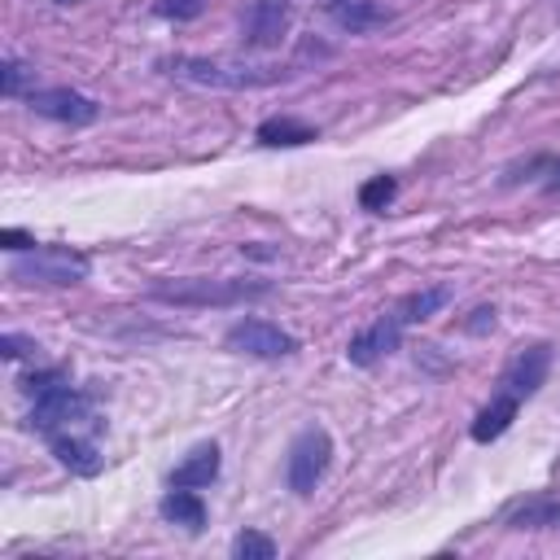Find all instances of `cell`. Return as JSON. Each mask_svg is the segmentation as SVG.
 <instances>
[{
	"label": "cell",
	"mask_w": 560,
	"mask_h": 560,
	"mask_svg": "<svg viewBox=\"0 0 560 560\" xmlns=\"http://www.w3.org/2000/svg\"><path fill=\"white\" fill-rule=\"evenodd\" d=\"M271 284L267 280H232V276H192V280H171V284H153L149 298L158 302H175V306H245L267 298Z\"/></svg>",
	"instance_id": "cell-1"
},
{
	"label": "cell",
	"mask_w": 560,
	"mask_h": 560,
	"mask_svg": "<svg viewBox=\"0 0 560 560\" xmlns=\"http://www.w3.org/2000/svg\"><path fill=\"white\" fill-rule=\"evenodd\" d=\"M175 79L184 83H197V88H228V92H241V88H267L280 79V70H267V66H232V61H206V57H171L162 61Z\"/></svg>",
	"instance_id": "cell-2"
},
{
	"label": "cell",
	"mask_w": 560,
	"mask_h": 560,
	"mask_svg": "<svg viewBox=\"0 0 560 560\" xmlns=\"http://www.w3.org/2000/svg\"><path fill=\"white\" fill-rule=\"evenodd\" d=\"M92 262L88 254L70 249V245H35L31 254H22L13 262V280L22 284H79L88 280Z\"/></svg>",
	"instance_id": "cell-3"
},
{
	"label": "cell",
	"mask_w": 560,
	"mask_h": 560,
	"mask_svg": "<svg viewBox=\"0 0 560 560\" xmlns=\"http://www.w3.org/2000/svg\"><path fill=\"white\" fill-rule=\"evenodd\" d=\"M328 464H332V438H328L319 424H315V429H302V433L293 438V446H289V459H284V481H289V490H293V494H311V490L324 481Z\"/></svg>",
	"instance_id": "cell-4"
},
{
	"label": "cell",
	"mask_w": 560,
	"mask_h": 560,
	"mask_svg": "<svg viewBox=\"0 0 560 560\" xmlns=\"http://www.w3.org/2000/svg\"><path fill=\"white\" fill-rule=\"evenodd\" d=\"M223 346L236 350V354H249V359H284V354L298 350V337L284 332V328L271 324V319H236V324L228 328Z\"/></svg>",
	"instance_id": "cell-5"
},
{
	"label": "cell",
	"mask_w": 560,
	"mask_h": 560,
	"mask_svg": "<svg viewBox=\"0 0 560 560\" xmlns=\"http://www.w3.org/2000/svg\"><path fill=\"white\" fill-rule=\"evenodd\" d=\"M88 416V398L70 385V381H57V385H48V389H39L35 394V407H31V429H39V433H61V429H70L74 420H83Z\"/></svg>",
	"instance_id": "cell-6"
},
{
	"label": "cell",
	"mask_w": 560,
	"mask_h": 560,
	"mask_svg": "<svg viewBox=\"0 0 560 560\" xmlns=\"http://www.w3.org/2000/svg\"><path fill=\"white\" fill-rule=\"evenodd\" d=\"M26 105L52 122H70V127H88L101 118V105L74 88H31L26 92Z\"/></svg>",
	"instance_id": "cell-7"
},
{
	"label": "cell",
	"mask_w": 560,
	"mask_h": 560,
	"mask_svg": "<svg viewBox=\"0 0 560 560\" xmlns=\"http://www.w3.org/2000/svg\"><path fill=\"white\" fill-rule=\"evenodd\" d=\"M398 341H402V319H398V315H381L376 324H368L363 332L350 337L346 359H350L354 368H372V363H381L385 354H394Z\"/></svg>",
	"instance_id": "cell-8"
},
{
	"label": "cell",
	"mask_w": 560,
	"mask_h": 560,
	"mask_svg": "<svg viewBox=\"0 0 560 560\" xmlns=\"http://www.w3.org/2000/svg\"><path fill=\"white\" fill-rule=\"evenodd\" d=\"M293 22V4L289 0H254L249 18H245V44L249 48H276L284 39Z\"/></svg>",
	"instance_id": "cell-9"
},
{
	"label": "cell",
	"mask_w": 560,
	"mask_h": 560,
	"mask_svg": "<svg viewBox=\"0 0 560 560\" xmlns=\"http://www.w3.org/2000/svg\"><path fill=\"white\" fill-rule=\"evenodd\" d=\"M547 368H551V346H529V350H521L512 363H508V372H503V389L508 394H516V398H529V394H538L542 389V381H547Z\"/></svg>",
	"instance_id": "cell-10"
},
{
	"label": "cell",
	"mask_w": 560,
	"mask_h": 560,
	"mask_svg": "<svg viewBox=\"0 0 560 560\" xmlns=\"http://www.w3.org/2000/svg\"><path fill=\"white\" fill-rule=\"evenodd\" d=\"M214 477H219V442H197V446L171 468V486H188V490L210 486Z\"/></svg>",
	"instance_id": "cell-11"
},
{
	"label": "cell",
	"mask_w": 560,
	"mask_h": 560,
	"mask_svg": "<svg viewBox=\"0 0 560 560\" xmlns=\"http://www.w3.org/2000/svg\"><path fill=\"white\" fill-rule=\"evenodd\" d=\"M516 411H521V398L508 394V389H499V394L477 411V420H472V442H494V438H503L508 424L516 420Z\"/></svg>",
	"instance_id": "cell-12"
},
{
	"label": "cell",
	"mask_w": 560,
	"mask_h": 560,
	"mask_svg": "<svg viewBox=\"0 0 560 560\" xmlns=\"http://www.w3.org/2000/svg\"><path fill=\"white\" fill-rule=\"evenodd\" d=\"M48 442H52V455H57V459H61L70 472H79V477H92V472H101V455H96V442H92V438L52 433Z\"/></svg>",
	"instance_id": "cell-13"
},
{
	"label": "cell",
	"mask_w": 560,
	"mask_h": 560,
	"mask_svg": "<svg viewBox=\"0 0 560 560\" xmlns=\"http://www.w3.org/2000/svg\"><path fill=\"white\" fill-rule=\"evenodd\" d=\"M328 13H332L337 26H346V31H354V35L389 22V9H381L376 0H328Z\"/></svg>",
	"instance_id": "cell-14"
},
{
	"label": "cell",
	"mask_w": 560,
	"mask_h": 560,
	"mask_svg": "<svg viewBox=\"0 0 560 560\" xmlns=\"http://www.w3.org/2000/svg\"><path fill=\"white\" fill-rule=\"evenodd\" d=\"M311 140H319V131L311 127V122H302V118H267L262 127H258V144H267V149H298V144H311Z\"/></svg>",
	"instance_id": "cell-15"
},
{
	"label": "cell",
	"mask_w": 560,
	"mask_h": 560,
	"mask_svg": "<svg viewBox=\"0 0 560 560\" xmlns=\"http://www.w3.org/2000/svg\"><path fill=\"white\" fill-rule=\"evenodd\" d=\"M451 302V284H429V289H416V293H407L402 302H398V319L402 324H420V319H429V315H438L442 306Z\"/></svg>",
	"instance_id": "cell-16"
},
{
	"label": "cell",
	"mask_w": 560,
	"mask_h": 560,
	"mask_svg": "<svg viewBox=\"0 0 560 560\" xmlns=\"http://www.w3.org/2000/svg\"><path fill=\"white\" fill-rule=\"evenodd\" d=\"M162 516L171 525H184V529H201L206 525V503L188 490V486H171V494L162 499Z\"/></svg>",
	"instance_id": "cell-17"
},
{
	"label": "cell",
	"mask_w": 560,
	"mask_h": 560,
	"mask_svg": "<svg viewBox=\"0 0 560 560\" xmlns=\"http://www.w3.org/2000/svg\"><path fill=\"white\" fill-rule=\"evenodd\" d=\"M560 525V499H525L508 512V529H556Z\"/></svg>",
	"instance_id": "cell-18"
},
{
	"label": "cell",
	"mask_w": 560,
	"mask_h": 560,
	"mask_svg": "<svg viewBox=\"0 0 560 560\" xmlns=\"http://www.w3.org/2000/svg\"><path fill=\"white\" fill-rule=\"evenodd\" d=\"M394 192H398V179H394V175H372V179L359 188V206H363V210H385V206L394 201Z\"/></svg>",
	"instance_id": "cell-19"
},
{
	"label": "cell",
	"mask_w": 560,
	"mask_h": 560,
	"mask_svg": "<svg viewBox=\"0 0 560 560\" xmlns=\"http://www.w3.org/2000/svg\"><path fill=\"white\" fill-rule=\"evenodd\" d=\"M232 556H236V560H271V556H276V542H271L267 534H258V529H245V534H236Z\"/></svg>",
	"instance_id": "cell-20"
},
{
	"label": "cell",
	"mask_w": 560,
	"mask_h": 560,
	"mask_svg": "<svg viewBox=\"0 0 560 560\" xmlns=\"http://www.w3.org/2000/svg\"><path fill=\"white\" fill-rule=\"evenodd\" d=\"M153 9H158V18H171V22H188V18H197V13L206 9V0H158Z\"/></svg>",
	"instance_id": "cell-21"
},
{
	"label": "cell",
	"mask_w": 560,
	"mask_h": 560,
	"mask_svg": "<svg viewBox=\"0 0 560 560\" xmlns=\"http://www.w3.org/2000/svg\"><path fill=\"white\" fill-rule=\"evenodd\" d=\"M35 350V341H26V337H18V332H4L0 337V354L4 359H22V354H31Z\"/></svg>",
	"instance_id": "cell-22"
},
{
	"label": "cell",
	"mask_w": 560,
	"mask_h": 560,
	"mask_svg": "<svg viewBox=\"0 0 560 560\" xmlns=\"http://www.w3.org/2000/svg\"><path fill=\"white\" fill-rule=\"evenodd\" d=\"M0 92H4V96H18V92H22V66H18L13 57L4 61V79H0Z\"/></svg>",
	"instance_id": "cell-23"
},
{
	"label": "cell",
	"mask_w": 560,
	"mask_h": 560,
	"mask_svg": "<svg viewBox=\"0 0 560 560\" xmlns=\"http://www.w3.org/2000/svg\"><path fill=\"white\" fill-rule=\"evenodd\" d=\"M57 381H66V376H61V372H31V376L22 381V389H26L31 398H35L39 389H48V385H57Z\"/></svg>",
	"instance_id": "cell-24"
},
{
	"label": "cell",
	"mask_w": 560,
	"mask_h": 560,
	"mask_svg": "<svg viewBox=\"0 0 560 560\" xmlns=\"http://www.w3.org/2000/svg\"><path fill=\"white\" fill-rule=\"evenodd\" d=\"M0 245H4V249H31L35 241H31L26 232H18V228H4V232H0Z\"/></svg>",
	"instance_id": "cell-25"
},
{
	"label": "cell",
	"mask_w": 560,
	"mask_h": 560,
	"mask_svg": "<svg viewBox=\"0 0 560 560\" xmlns=\"http://www.w3.org/2000/svg\"><path fill=\"white\" fill-rule=\"evenodd\" d=\"M486 324L494 328V306H477V311H472V319H468V332H481Z\"/></svg>",
	"instance_id": "cell-26"
},
{
	"label": "cell",
	"mask_w": 560,
	"mask_h": 560,
	"mask_svg": "<svg viewBox=\"0 0 560 560\" xmlns=\"http://www.w3.org/2000/svg\"><path fill=\"white\" fill-rule=\"evenodd\" d=\"M542 188H547V192H551V197H556V192H560V162H556V166H551V175H547V184H542Z\"/></svg>",
	"instance_id": "cell-27"
},
{
	"label": "cell",
	"mask_w": 560,
	"mask_h": 560,
	"mask_svg": "<svg viewBox=\"0 0 560 560\" xmlns=\"http://www.w3.org/2000/svg\"><path fill=\"white\" fill-rule=\"evenodd\" d=\"M57 4H74V0H57Z\"/></svg>",
	"instance_id": "cell-28"
}]
</instances>
